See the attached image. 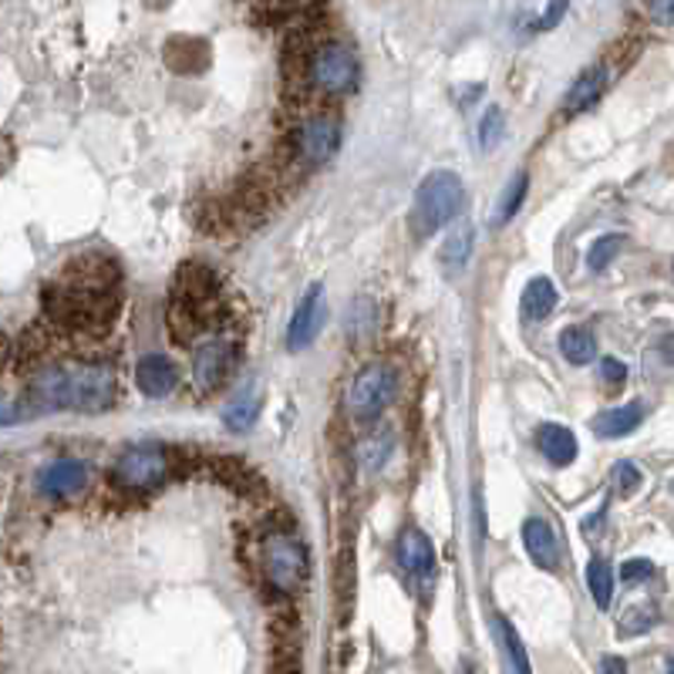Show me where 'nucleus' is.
<instances>
[{
	"mask_svg": "<svg viewBox=\"0 0 674 674\" xmlns=\"http://www.w3.org/2000/svg\"><path fill=\"white\" fill-rule=\"evenodd\" d=\"M236 368V345L229 337H210L193 355V381L200 391H216Z\"/></svg>",
	"mask_w": 674,
	"mask_h": 674,
	"instance_id": "8",
	"label": "nucleus"
},
{
	"mask_svg": "<svg viewBox=\"0 0 674 674\" xmlns=\"http://www.w3.org/2000/svg\"><path fill=\"white\" fill-rule=\"evenodd\" d=\"M496 627H499V637H502V644H506V654H510V661H513L517 674H533V667H530V657H527V647H523L520 634H517L510 624H506L502 617L496 621Z\"/></svg>",
	"mask_w": 674,
	"mask_h": 674,
	"instance_id": "25",
	"label": "nucleus"
},
{
	"mask_svg": "<svg viewBox=\"0 0 674 674\" xmlns=\"http://www.w3.org/2000/svg\"><path fill=\"white\" fill-rule=\"evenodd\" d=\"M304 84L317 95H348L358 84V61L337 41H314L304 58Z\"/></svg>",
	"mask_w": 674,
	"mask_h": 674,
	"instance_id": "4",
	"label": "nucleus"
},
{
	"mask_svg": "<svg viewBox=\"0 0 674 674\" xmlns=\"http://www.w3.org/2000/svg\"><path fill=\"white\" fill-rule=\"evenodd\" d=\"M537 446L553 466H570L576 459V436L566 426H556V421H543L537 429Z\"/></svg>",
	"mask_w": 674,
	"mask_h": 674,
	"instance_id": "18",
	"label": "nucleus"
},
{
	"mask_svg": "<svg viewBox=\"0 0 674 674\" xmlns=\"http://www.w3.org/2000/svg\"><path fill=\"white\" fill-rule=\"evenodd\" d=\"M398 391V375L388 365H368L355 375L351 388H348V411L358 421L378 418Z\"/></svg>",
	"mask_w": 674,
	"mask_h": 674,
	"instance_id": "6",
	"label": "nucleus"
},
{
	"mask_svg": "<svg viewBox=\"0 0 674 674\" xmlns=\"http://www.w3.org/2000/svg\"><path fill=\"white\" fill-rule=\"evenodd\" d=\"M604 89H607V71H604L601 64L586 68V71L570 84V92H566V99H563V112H566V115L586 112L590 105H598V99L604 95Z\"/></svg>",
	"mask_w": 674,
	"mask_h": 674,
	"instance_id": "15",
	"label": "nucleus"
},
{
	"mask_svg": "<svg viewBox=\"0 0 674 674\" xmlns=\"http://www.w3.org/2000/svg\"><path fill=\"white\" fill-rule=\"evenodd\" d=\"M523 547H527V553L533 556V563L543 566V570H556L560 560H563L560 537H556L553 523L543 520V517H530V520L523 523Z\"/></svg>",
	"mask_w": 674,
	"mask_h": 674,
	"instance_id": "13",
	"label": "nucleus"
},
{
	"mask_svg": "<svg viewBox=\"0 0 674 674\" xmlns=\"http://www.w3.org/2000/svg\"><path fill=\"white\" fill-rule=\"evenodd\" d=\"M24 418V408L11 405V401H0V426H8V421H18Z\"/></svg>",
	"mask_w": 674,
	"mask_h": 674,
	"instance_id": "33",
	"label": "nucleus"
},
{
	"mask_svg": "<svg viewBox=\"0 0 674 674\" xmlns=\"http://www.w3.org/2000/svg\"><path fill=\"white\" fill-rule=\"evenodd\" d=\"M466 203V186L456 173L449 168H439V173H429L421 180L418 193H415V206H411V229L415 236H432L442 226H449Z\"/></svg>",
	"mask_w": 674,
	"mask_h": 674,
	"instance_id": "3",
	"label": "nucleus"
},
{
	"mask_svg": "<svg viewBox=\"0 0 674 674\" xmlns=\"http://www.w3.org/2000/svg\"><path fill=\"white\" fill-rule=\"evenodd\" d=\"M601 667H604V674H627L624 657H604V661H601Z\"/></svg>",
	"mask_w": 674,
	"mask_h": 674,
	"instance_id": "34",
	"label": "nucleus"
},
{
	"mask_svg": "<svg viewBox=\"0 0 674 674\" xmlns=\"http://www.w3.org/2000/svg\"><path fill=\"white\" fill-rule=\"evenodd\" d=\"M395 553H398L401 570H408L411 576L429 580V576L436 573V547H432V540H429L426 533H421L418 527L401 530Z\"/></svg>",
	"mask_w": 674,
	"mask_h": 674,
	"instance_id": "12",
	"label": "nucleus"
},
{
	"mask_svg": "<svg viewBox=\"0 0 674 674\" xmlns=\"http://www.w3.org/2000/svg\"><path fill=\"white\" fill-rule=\"evenodd\" d=\"M644 421V408L641 405H617V408H607L594 418V432L604 436V439H624L631 436L637 426Z\"/></svg>",
	"mask_w": 674,
	"mask_h": 674,
	"instance_id": "19",
	"label": "nucleus"
},
{
	"mask_svg": "<svg viewBox=\"0 0 674 674\" xmlns=\"http://www.w3.org/2000/svg\"><path fill=\"white\" fill-rule=\"evenodd\" d=\"M566 14V4H550L547 11H543V18H540V28H556V21Z\"/></svg>",
	"mask_w": 674,
	"mask_h": 674,
	"instance_id": "32",
	"label": "nucleus"
},
{
	"mask_svg": "<svg viewBox=\"0 0 674 674\" xmlns=\"http://www.w3.org/2000/svg\"><path fill=\"white\" fill-rule=\"evenodd\" d=\"M135 381L142 388V395L149 398H165L180 385V368L168 361L165 355H145L139 365H135Z\"/></svg>",
	"mask_w": 674,
	"mask_h": 674,
	"instance_id": "14",
	"label": "nucleus"
},
{
	"mask_svg": "<svg viewBox=\"0 0 674 674\" xmlns=\"http://www.w3.org/2000/svg\"><path fill=\"white\" fill-rule=\"evenodd\" d=\"M469 253H472V223H462L449 233V239L442 246V264L449 270H459V267H466Z\"/></svg>",
	"mask_w": 674,
	"mask_h": 674,
	"instance_id": "23",
	"label": "nucleus"
},
{
	"mask_svg": "<svg viewBox=\"0 0 674 674\" xmlns=\"http://www.w3.org/2000/svg\"><path fill=\"white\" fill-rule=\"evenodd\" d=\"M28 398L38 411L71 408V411H109L119 398V378L112 365L74 361L48 365L31 375Z\"/></svg>",
	"mask_w": 674,
	"mask_h": 674,
	"instance_id": "1",
	"label": "nucleus"
},
{
	"mask_svg": "<svg viewBox=\"0 0 674 674\" xmlns=\"http://www.w3.org/2000/svg\"><path fill=\"white\" fill-rule=\"evenodd\" d=\"M560 351L570 365H590L598 358V337L590 327H566L560 334Z\"/></svg>",
	"mask_w": 674,
	"mask_h": 674,
	"instance_id": "20",
	"label": "nucleus"
},
{
	"mask_svg": "<svg viewBox=\"0 0 674 674\" xmlns=\"http://www.w3.org/2000/svg\"><path fill=\"white\" fill-rule=\"evenodd\" d=\"M527 186H530V176H527V173H517V176L510 180V186H506V193H502V200H499L496 226H506V223L517 216V210H520L523 200H527Z\"/></svg>",
	"mask_w": 674,
	"mask_h": 674,
	"instance_id": "24",
	"label": "nucleus"
},
{
	"mask_svg": "<svg viewBox=\"0 0 674 674\" xmlns=\"http://www.w3.org/2000/svg\"><path fill=\"white\" fill-rule=\"evenodd\" d=\"M341 149V122L334 115H310L300 122L297 129V155L307 162V165H320L327 159L337 155Z\"/></svg>",
	"mask_w": 674,
	"mask_h": 674,
	"instance_id": "9",
	"label": "nucleus"
},
{
	"mask_svg": "<svg viewBox=\"0 0 674 674\" xmlns=\"http://www.w3.org/2000/svg\"><path fill=\"white\" fill-rule=\"evenodd\" d=\"M257 415H261V385L257 381L243 385L223 408V421L233 432H246L253 421H257Z\"/></svg>",
	"mask_w": 674,
	"mask_h": 674,
	"instance_id": "17",
	"label": "nucleus"
},
{
	"mask_svg": "<svg viewBox=\"0 0 674 674\" xmlns=\"http://www.w3.org/2000/svg\"><path fill=\"white\" fill-rule=\"evenodd\" d=\"M84 482H89V466L81 459H54L38 472V489L48 499H68V496L81 492Z\"/></svg>",
	"mask_w": 674,
	"mask_h": 674,
	"instance_id": "11",
	"label": "nucleus"
},
{
	"mask_svg": "<svg viewBox=\"0 0 674 674\" xmlns=\"http://www.w3.org/2000/svg\"><path fill=\"white\" fill-rule=\"evenodd\" d=\"M654 576V563L651 560H627L624 566H621V580L624 583H644V580H651Z\"/></svg>",
	"mask_w": 674,
	"mask_h": 674,
	"instance_id": "30",
	"label": "nucleus"
},
{
	"mask_svg": "<svg viewBox=\"0 0 674 674\" xmlns=\"http://www.w3.org/2000/svg\"><path fill=\"white\" fill-rule=\"evenodd\" d=\"M621 243H624V236H617V233H607V236H601L594 246H590V253H586V264L594 267V270H604L617 253H621Z\"/></svg>",
	"mask_w": 674,
	"mask_h": 674,
	"instance_id": "26",
	"label": "nucleus"
},
{
	"mask_svg": "<svg viewBox=\"0 0 674 674\" xmlns=\"http://www.w3.org/2000/svg\"><path fill=\"white\" fill-rule=\"evenodd\" d=\"M611 479H614V486H617L621 496H631L637 489V482H641V472H637L634 462H617L614 472H611Z\"/></svg>",
	"mask_w": 674,
	"mask_h": 674,
	"instance_id": "29",
	"label": "nucleus"
},
{
	"mask_svg": "<svg viewBox=\"0 0 674 674\" xmlns=\"http://www.w3.org/2000/svg\"><path fill=\"white\" fill-rule=\"evenodd\" d=\"M654 624H657V611L651 604H644V607L627 611V617L621 621V634H644Z\"/></svg>",
	"mask_w": 674,
	"mask_h": 674,
	"instance_id": "27",
	"label": "nucleus"
},
{
	"mask_svg": "<svg viewBox=\"0 0 674 674\" xmlns=\"http://www.w3.org/2000/svg\"><path fill=\"white\" fill-rule=\"evenodd\" d=\"M165 472H168V456L162 446H152V442L125 449L112 466V479L132 492L155 489L159 482H165Z\"/></svg>",
	"mask_w": 674,
	"mask_h": 674,
	"instance_id": "7",
	"label": "nucleus"
},
{
	"mask_svg": "<svg viewBox=\"0 0 674 674\" xmlns=\"http://www.w3.org/2000/svg\"><path fill=\"white\" fill-rule=\"evenodd\" d=\"M556 307V284L550 277H533L527 287H523V297H520V317L527 324H540L553 314Z\"/></svg>",
	"mask_w": 674,
	"mask_h": 674,
	"instance_id": "16",
	"label": "nucleus"
},
{
	"mask_svg": "<svg viewBox=\"0 0 674 674\" xmlns=\"http://www.w3.org/2000/svg\"><path fill=\"white\" fill-rule=\"evenodd\" d=\"M601 378H604L607 385H624V381H627V368H624L621 361H614V358H604V361H601Z\"/></svg>",
	"mask_w": 674,
	"mask_h": 674,
	"instance_id": "31",
	"label": "nucleus"
},
{
	"mask_svg": "<svg viewBox=\"0 0 674 674\" xmlns=\"http://www.w3.org/2000/svg\"><path fill=\"white\" fill-rule=\"evenodd\" d=\"M115 270L109 264L102 267H68V274L58 280V287L44 290V310L61 327L78 330H99L115 314Z\"/></svg>",
	"mask_w": 674,
	"mask_h": 674,
	"instance_id": "2",
	"label": "nucleus"
},
{
	"mask_svg": "<svg viewBox=\"0 0 674 674\" xmlns=\"http://www.w3.org/2000/svg\"><path fill=\"white\" fill-rule=\"evenodd\" d=\"M502 139V112L492 105L486 115H482V125H479V145L482 149H496Z\"/></svg>",
	"mask_w": 674,
	"mask_h": 674,
	"instance_id": "28",
	"label": "nucleus"
},
{
	"mask_svg": "<svg viewBox=\"0 0 674 674\" xmlns=\"http://www.w3.org/2000/svg\"><path fill=\"white\" fill-rule=\"evenodd\" d=\"M586 590L590 598H594L598 607H611V598H614V573H611V563L594 556L586 563Z\"/></svg>",
	"mask_w": 674,
	"mask_h": 674,
	"instance_id": "21",
	"label": "nucleus"
},
{
	"mask_svg": "<svg viewBox=\"0 0 674 674\" xmlns=\"http://www.w3.org/2000/svg\"><path fill=\"white\" fill-rule=\"evenodd\" d=\"M320 294H324V287H320V284H310L307 294L300 297L297 310H294V320H290V327H287V345H290L294 351L307 348L314 337L320 334L324 320H327V310H324Z\"/></svg>",
	"mask_w": 674,
	"mask_h": 674,
	"instance_id": "10",
	"label": "nucleus"
},
{
	"mask_svg": "<svg viewBox=\"0 0 674 674\" xmlns=\"http://www.w3.org/2000/svg\"><path fill=\"white\" fill-rule=\"evenodd\" d=\"M395 452V432L391 429H375L365 442H361V466L368 472H378Z\"/></svg>",
	"mask_w": 674,
	"mask_h": 674,
	"instance_id": "22",
	"label": "nucleus"
},
{
	"mask_svg": "<svg viewBox=\"0 0 674 674\" xmlns=\"http://www.w3.org/2000/svg\"><path fill=\"white\" fill-rule=\"evenodd\" d=\"M261 570L267 576L270 586H277L280 594H300L307 586L310 576V563H307V550L300 540H294L290 533H267L261 540Z\"/></svg>",
	"mask_w": 674,
	"mask_h": 674,
	"instance_id": "5",
	"label": "nucleus"
}]
</instances>
